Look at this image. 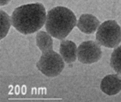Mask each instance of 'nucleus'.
I'll list each match as a JSON object with an SVG mask.
<instances>
[{"instance_id":"1","label":"nucleus","mask_w":121,"mask_h":102,"mask_svg":"<svg viewBox=\"0 0 121 102\" xmlns=\"http://www.w3.org/2000/svg\"><path fill=\"white\" fill-rule=\"evenodd\" d=\"M46 20L45 9L39 3L21 6L14 10L11 16L12 25L24 35L38 31L43 27Z\"/></svg>"},{"instance_id":"2","label":"nucleus","mask_w":121,"mask_h":102,"mask_svg":"<svg viewBox=\"0 0 121 102\" xmlns=\"http://www.w3.org/2000/svg\"><path fill=\"white\" fill-rule=\"evenodd\" d=\"M76 23V18L72 10L63 6H57L48 12L45 28L52 37L62 40L68 35Z\"/></svg>"},{"instance_id":"3","label":"nucleus","mask_w":121,"mask_h":102,"mask_svg":"<svg viewBox=\"0 0 121 102\" xmlns=\"http://www.w3.org/2000/svg\"><path fill=\"white\" fill-rule=\"evenodd\" d=\"M96 37L99 44L108 48H115L121 41L120 27L115 20L105 21L99 27Z\"/></svg>"},{"instance_id":"4","label":"nucleus","mask_w":121,"mask_h":102,"mask_svg":"<svg viewBox=\"0 0 121 102\" xmlns=\"http://www.w3.org/2000/svg\"><path fill=\"white\" fill-rule=\"evenodd\" d=\"M36 67L46 76L54 77L62 71L65 64L61 56L52 49L43 53Z\"/></svg>"},{"instance_id":"5","label":"nucleus","mask_w":121,"mask_h":102,"mask_svg":"<svg viewBox=\"0 0 121 102\" xmlns=\"http://www.w3.org/2000/svg\"><path fill=\"white\" fill-rule=\"evenodd\" d=\"M77 55L81 62L91 64L97 62L101 58L102 52L99 43L94 41H86L78 47Z\"/></svg>"},{"instance_id":"6","label":"nucleus","mask_w":121,"mask_h":102,"mask_svg":"<svg viewBox=\"0 0 121 102\" xmlns=\"http://www.w3.org/2000/svg\"><path fill=\"white\" fill-rule=\"evenodd\" d=\"M100 89L109 96L116 95L121 90V76L117 74L105 76L102 80Z\"/></svg>"},{"instance_id":"7","label":"nucleus","mask_w":121,"mask_h":102,"mask_svg":"<svg viewBox=\"0 0 121 102\" xmlns=\"http://www.w3.org/2000/svg\"><path fill=\"white\" fill-rule=\"evenodd\" d=\"M100 24V21L93 15L83 14L79 19L77 26L82 32L90 34L95 32Z\"/></svg>"},{"instance_id":"8","label":"nucleus","mask_w":121,"mask_h":102,"mask_svg":"<svg viewBox=\"0 0 121 102\" xmlns=\"http://www.w3.org/2000/svg\"><path fill=\"white\" fill-rule=\"evenodd\" d=\"M60 53L65 62L68 64L73 62L76 59V45L72 41L63 40L60 43Z\"/></svg>"},{"instance_id":"9","label":"nucleus","mask_w":121,"mask_h":102,"mask_svg":"<svg viewBox=\"0 0 121 102\" xmlns=\"http://www.w3.org/2000/svg\"><path fill=\"white\" fill-rule=\"evenodd\" d=\"M36 40L37 47L42 53L53 49V41L48 33L39 31L37 34Z\"/></svg>"},{"instance_id":"10","label":"nucleus","mask_w":121,"mask_h":102,"mask_svg":"<svg viewBox=\"0 0 121 102\" xmlns=\"http://www.w3.org/2000/svg\"><path fill=\"white\" fill-rule=\"evenodd\" d=\"M110 66L116 72L121 75V45L114 49L112 54Z\"/></svg>"},{"instance_id":"11","label":"nucleus","mask_w":121,"mask_h":102,"mask_svg":"<svg viewBox=\"0 0 121 102\" xmlns=\"http://www.w3.org/2000/svg\"><path fill=\"white\" fill-rule=\"evenodd\" d=\"M11 21L10 17L3 10L0 11V39L7 34L10 27Z\"/></svg>"},{"instance_id":"12","label":"nucleus","mask_w":121,"mask_h":102,"mask_svg":"<svg viewBox=\"0 0 121 102\" xmlns=\"http://www.w3.org/2000/svg\"><path fill=\"white\" fill-rule=\"evenodd\" d=\"M10 0H0V5L4 6L9 3Z\"/></svg>"}]
</instances>
